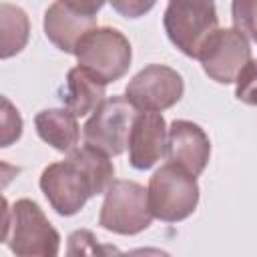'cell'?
<instances>
[{
  "mask_svg": "<svg viewBox=\"0 0 257 257\" xmlns=\"http://www.w3.org/2000/svg\"><path fill=\"white\" fill-rule=\"evenodd\" d=\"M4 243L12 253L30 257H54L60 249V235L46 219L42 209L30 199H18L12 207L6 203Z\"/></svg>",
  "mask_w": 257,
  "mask_h": 257,
  "instance_id": "2",
  "label": "cell"
},
{
  "mask_svg": "<svg viewBox=\"0 0 257 257\" xmlns=\"http://www.w3.org/2000/svg\"><path fill=\"white\" fill-rule=\"evenodd\" d=\"M233 28L245 38L257 42V0H233L231 2Z\"/></svg>",
  "mask_w": 257,
  "mask_h": 257,
  "instance_id": "16",
  "label": "cell"
},
{
  "mask_svg": "<svg viewBox=\"0 0 257 257\" xmlns=\"http://www.w3.org/2000/svg\"><path fill=\"white\" fill-rule=\"evenodd\" d=\"M104 86L106 84H102L82 66H74L66 74V88L60 98L70 112L84 116L104 100Z\"/></svg>",
  "mask_w": 257,
  "mask_h": 257,
  "instance_id": "14",
  "label": "cell"
},
{
  "mask_svg": "<svg viewBox=\"0 0 257 257\" xmlns=\"http://www.w3.org/2000/svg\"><path fill=\"white\" fill-rule=\"evenodd\" d=\"M169 128L161 112L143 110L137 114L128 135V163L137 171H147L167 153Z\"/></svg>",
  "mask_w": 257,
  "mask_h": 257,
  "instance_id": "10",
  "label": "cell"
},
{
  "mask_svg": "<svg viewBox=\"0 0 257 257\" xmlns=\"http://www.w3.org/2000/svg\"><path fill=\"white\" fill-rule=\"evenodd\" d=\"M108 2L112 10L124 18H141L157 4V0H108Z\"/></svg>",
  "mask_w": 257,
  "mask_h": 257,
  "instance_id": "19",
  "label": "cell"
},
{
  "mask_svg": "<svg viewBox=\"0 0 257 257\" xmlns=\"http://www.w3.org/2000/svg\"><path fill=\"white\" fill-rule=\"evenodd\" d=\"M197 60L211 80L231 84L249 64L251 46L237 28H217L201 46Z\"/></svg>",
  "mask_w": 257,
  "mask_h": 257,
  "instance_id": "8",
  "label": "cell"
},
{
  "mask_svg": "<svg viewBox=\"0 0 257 257\" xmlns=\"http://www.w3.org/2000/svg\"><path fill=\"white\" fill-rule=\"evenodd\" d=\"M62 4L70 6L72 10L80 12V14H86V16H96L100 12V8L104 6L106 0H60Z\"/></svg>",
  "mask_w": 257,
  "mask_h": 257,
  "instance_id": "20",
  "label": "cell"
},
{
  "mask_svg": "<svg viewBox=\"0 0 257 257\" xmlns=\"http://www.w3.org/2000/svg\"><path fill=\"white\" fill-rule=\"evenodd\" d=\"M74 56L78 66H82L102 84H110L126 74L133 60V48L120 30L96 26L80 38Z\"/></svg>",
  "mask_w": 257,
  "mask_h": 257,
  "instance_id": "4",
  "label": "cell"
},
{
  "mask_svg": "<svg viewBox=\"0 0 257 257\" xmlns=\"http://www.w3.org/2000/svg\"><path fill=\"white\" fill-rule=\"evenodd\" d=\"M215 0H169L163 26L177 50L197 58L205 40L219 28Z\"/></svg>",
  "mask_w": 257,
  "mask_h": 257,
  "instance_id": "5",
  "label": "cell"
},
{
  "mask_svg": "<svg viewBox=\"0 0 257 257\" xmlns=\"http://www.w3.org/2000/svg\"><path fill=\"white\" fill-rule=\"evenodd\" d=\"M0 22H2L0 56L10 58L26 46L28 34H30V22H28L26 12L20 6L8 4V2H2V6H0Z\"/></svg>",
  "mask_w": 257,
  "mask_h": 257,
  "instance_id": "15",
  "label": "cell"
},
{
  "mask_svg": "<svg viewBox=\"0 0 257 257\" xmlns=\"http://www.w3.org/2000/svg\"><path fill=\"white\" fill-rule=\"evenodd\" d=\"M114 165L102 151L74 147L64 161L48 165L40 175V191L60 217L76 215L84 203L100 195L114 181Z\"/></svg>",
  "mask_w": 257,
  "mask_h": 257,
  "instance_id": "1",
  "label": "cell"
},
{
  "mask_svg": "<svg viewBox=\"0 0 257 257\" xmlns=\"http://www.w3.org/2000/svg\"><path fill=\"white\" fill-rule=\"evenodd\" d=\"M139 108L126 96L104 98L82 126L84 145L102 151L108 157L120 155L128 145V135Z\"/></svg>",
  "mask_w": 257,
  "mask_h": 257,
  "instance_id": "7",
  "label": "cell"
},
{
  "mask_svg": "<svg viewBox=\"0 0 257 257\" xmlns=\"http://www.w3.org/2000/svg\"><path fill=\"white\" fill-rule=\"evenodd\" d=\"M147 193L153 217L165 223L185 221L199 205L197 177L171 161L153 173Z\"/></svg>",
  "mask_w": 257,
  "mask_h": 257,
  "instance_id": "3",
  "label": "cell"
},
{
  "mask_svg": "<svg viewBox=\"0 0 257 257\" xmlns=\"http://www.w3.org/2000/svg\"><path fill=\"white\" fill-rule=\"evenodd\" d=\"M185 92L183 76L165 64H149L139 70L126 84L124 96L139 110L161 112L181 100Z\"/></svg>",
  "mask_w": 257,
  "mask_h": 257,
  "instance_id": "9",
  "label": "cell"
},
{
  "mask_svg": "<svg viewBox=\"0 0 257 257\" xmlns=\"http://www.w3.org/2000/svg\"><path fill=\"white\" fill-rule=\"evenodd\" d=\"M235 96L237 100L257 106V60H249V64L241 70V74L235 80Z\"/></svg>",
  "mask_w": 257,
  "mask_h": 257,
  "instance_id": "17",
  "label": "cell"
},
{
  "mask_svg": "<svg viewBox=\"0 0 257 257\" xmlns=\"http://www.w3.org/2000/svg\"><path fill=\"white\" fill-rule=\"evenodd\" d=\"M42 26L46 38L58 50L66 54H74L80 38L92 28H96V16L80 14L70 6L62 4L60 0H54L44 12Z\"/></svg>",
  "mask_w": 257,
  "mask_h": 257,
  "instance_id": "12",
  "label": "cell"
},
{
  "mask_svg": "<svg viewBox=\"0 0 257 257\" xmlns=\"http://www.w3.org/2000/svg\"><path fill=\"white\" fill-rule=\"evenodd\" d=\"M167 157L171 163L199 177L211 157V141L207 133L193 120H173L167 137Z\"/></svg>",
  "mask_w": 257,
  "mask_h": 257,
  "instance_id": "11",
  "label": "cell"
},
{
  "mask_svg": "<svg viewBox=\"0 0 257 257\" xmlns=\"http://www.w3.org/2000/svg\"><path fill=\"white\" fill-rule=\"evenodd\" d=\"M2 147H10L22 135V118L6 96L2 98Z\"/></svg>",
  "mask_w": 257,
  "mask_h": 257,
  "instance_id": "18",
  "label": "cell"
},
{
  "mask_svg": "<svg viewBox=\"0 0 257 257\" xmlns=\"http://www.w3.org/2000/svg\"><path fill=\"white\" fill-rule=\"evenodd\" d=\"M76 114L64 108H44L34 116L38 137L58 153H70L80 139Z\"/></svg>",
  "mask_w": 257,
  "mask_h": 257,
  "instance_id": "13",
  "label": "cell"
},
{
  "mask_svg": "<svg viewBox=\"0 0 257 257\" xmlns=\"http://www.w3.org/2000/svg\"><path fill=\"white\" fill-rule=\"evenodd\" d=\"M153 213L147 189L135 181L114 179L104 191L98 225L116 235H137L149 229Z\"/></svg>",
  "mask_w": 257,
  "mask_h": 257,
  "instance_id": "6",
  "label": "cell"
}]
</instances>
